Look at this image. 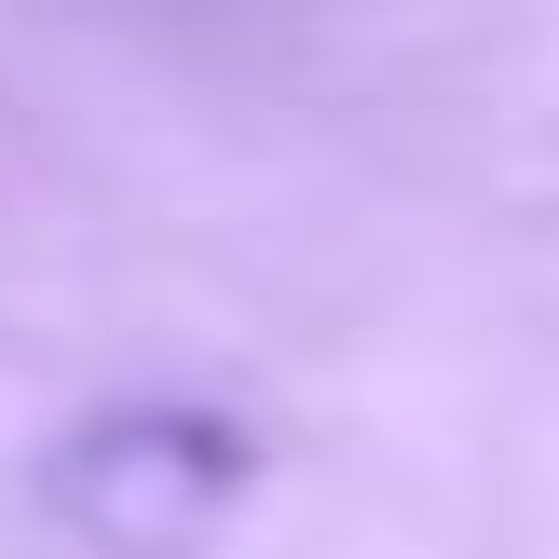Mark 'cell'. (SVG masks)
I'll use <instances>...</instances> for the list:
<instances>
[]
</instances>
